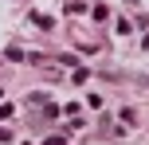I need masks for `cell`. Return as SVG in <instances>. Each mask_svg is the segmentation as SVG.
Returning a JSON list of instances; mask_svg holds the SVG:
<instances>
[{"label": "cell", "mask_w": 149, "mask_h": 145, "mask_svg": "<svg viewBox=\"0 0 149 145\" xmlns=\"http://www.w3.org/2000/svg\"><path fill=\"white\" fill-rule=\"evenodd\" d=\"M63 12H67V16H79V12H86V4H82V0H67Z\"/></svg>", "instance_id": "cell-2"}, {"label": "cell", "mask_w": 149, "mask_h": 145, "mask_svg": "<svg viewBox=\"0 0 149 145\" xmlns=\"http://www.w3.org/2000/svg\"><path fill=\"white\" fill-rule=\"evenodd\" d=\"M31 24H36V28H55V20H51V16H43V12H36V16H31Z\"/></svg>", "instance_id": "cell-1"}]
</instances>
